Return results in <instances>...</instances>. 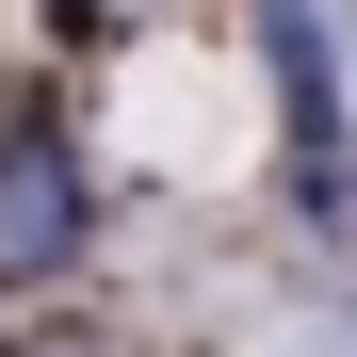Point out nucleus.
I'll use <instances>...</instances> for the list:
<instances>
[{
    "label": "nucleus",
    "mask_w": 357,
    "mask_h": 357,
    "mask_svg": "<svg viewBox=\"0 0 357 357\" xmlns=\"http://www.w3.org/2000/svg\"><path fill=\"white\" fill-rule=\"evenodd\" d=\"M66 260H82V162L17 130L0 146V276H66Z\"/></svg>",
    "instance_id": "1"
},
{
    "label": "nucleus",
    "mask_w": 357,
    "mask_h": 357,
    "mask_svg": "<svg viewBox=\"0 0 357 357\" xmlns=\"http://www.w3.org/2000/svg\"><path fill=\"white\" fill-rule=\"evenodd\" d=\"M33 357H114V341H33Z\"/></svg>",
    "instance_id": "2"
}]
</instances>
